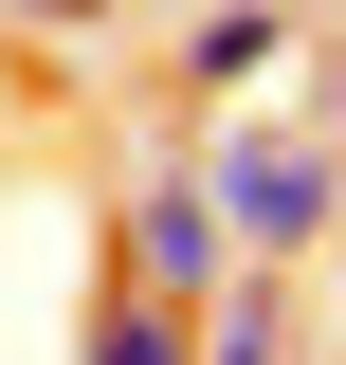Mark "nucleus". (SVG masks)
Wrapping results in <instances>:
<instances>
[{
	"label": "nucleus",
	"mask_w": 346,
	"mask_h": 365,
	"mask_svg": "<svg viewBox=\"0 0 346 365\" xmlns=\"http://www.w3.org/2000/svg\"><path fill=\"white\" fill-rule=\"evenodd\" d=\"M201 182H219V220H237V256H273V274L346 220V146H328V128H219Z\"/></svg>",
	"instance_id": "obj_1"
},
{
	"label": "nucleus",
	"mask_w": 346,
	"mask_h": 365,
	"mask_svg": "<svg viewBox=\"0 0 346 365\" xmlns=\"http://www.w3.org/2000/svg\"><path fill=\"white\" fill-rule=\"evenodd\" d=\"M19 37H110V0H0Z\"/></svg>",
	"instance_id": "obj_5"
},
{
	"label": "nucleus",
	"mask_w": 346,
	"mask_h": 365,
	"mask_svg": "<svg viewBox=\"0 0 346 365\" xmlns=\"http://www.w3.org/2000/svg\"><path fill=\"white\" fill-rule=\"evenodd\" d=\"M273 55H292V0H219L201 37H182V91H219V110H237V91H256Z\"/></svg>",
	"instance_id": "obj_3"
},
{
	"label": "nucleus",
	"mask_w": 346,
	"mask_h": 365,
	"mask_svg": "<svg viewBox=\"0 0 346 365\" xmlns=\"http://www.w3.org/2000/svg\"><path fill=\"white\" fill-rule=\"evenodd\" d=\"M73 365H201V311H164V292H128V274H110V292H91V347Z\"/></svg>",
	"instance_id": "obj_4"
},
{
	"label": "nucleus",
	"mask_w": 346,
	"mask_h": 365,
	"mask_svg": "<svg viewBox=\"0 0 346 365\" xmlns=\"http://www.w3.org/2000/svg\"><path fill=\"white\" fill-rule=\"evenodd\" d=\"M219 274H237V220H219V182H201V165H164V182L128 201V292H164V311H201Z\"/></svg>",
	"instance_id": "obj_2"
}]
</instances>
